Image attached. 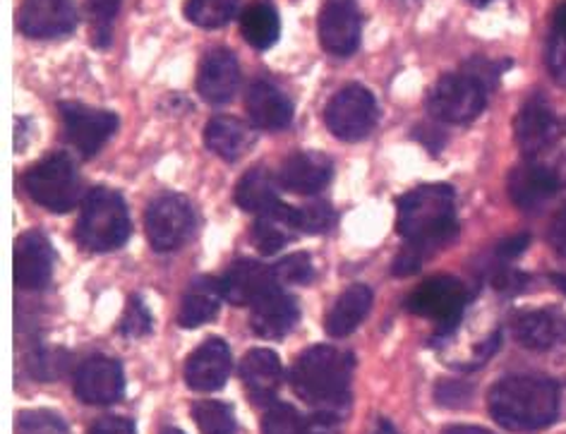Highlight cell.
Masks as SVG:
<instances>
[{
	"label": "cell",
	"mask_w": 566,
	"mask_h": 434,
	"mask_svg": "<svg viewBox=\"0 0 566 434\" xmlns=\"http://www.w3.org/2000/svg\"><path fill=\"white\" fill-rule=\"evenodd\" d=\"M408 250L424 257L457 237V198L449 186H422L403 194L396 214Z\"/></svg>",
	"instance_id": "cell-1"
},
{
	"label": "cell",
	"mask_w": 566,
	"mask_h": 434,
	"mask_svg": "<svg viewBox=\"0 0 566 434\" xmlns=\"http://www.w3.org/2000/svg\"><path fill=\"white\" fill-rule=\"evenodd\" d=\"M353 358L332 346H315L295 360L291 384L305 403L315 405L319 415L336 417L346 409L350 391Z\"/></svg>",
	"instance_id": "cell-2"
},
{
	"label": "cell",
	"mask_w": 566,
	"mask_h": 434,
	"mask_svg": "<svg viewBox=\"0 0 566 434\" xmlns=\"http://www.w3.org/2000/svg\"><path fill=\"white\" fill-rule=\"evenodd\" d=\"M559 389L545 377H506L490 391V413L512 432H535L555 423Z\"/></svg>",
	"instance_id": "cell-3"
},
{
	"label": "cell",
	"mask_w": 566,
	"mask_h": 434,
	"mask_svg": "<svg viewBox=\"0 0 566 434\" xmlns=\"http://www.w3.org/2000/svg\"><path fill=\"white\" fill-rule=\"evenodd\" d=\"M130 235V216L118 192L96 188L87 194L77 221V241L90 252H111L125 245Z\"/></svg>",
	"instance_id": "cell-4"
},
{
	"label": "cell",
	"mask_w": 566,
	"mask_h": 434,
	"mask_svg": "<svg viewBox=\"0 0 566 434\" xmlns=\"http://www.w3.org/2000/svg\"><path fill=\"white\" fill-rule=\"evenodd\" d=\"M488 84L463 70V73H451L437 80L428 94V110L440 123L463 125L483 114Z\"/></svg>",
	"instance_id": "cell-5"
},
{
	"label": "cell",
	"mask_w": 566,
	"mask_h": 434,
	"mask_svg": "<svg viewBox=\"0 0 566 434\" xmlns=\"http://www.w3.org/2000/svg\"><path fill=\"white\" fill-rule=\"evenodd\" d=\"M24 188L32 200L49 212L65 214L80 200V173L65 154H51L24 176Z\"/></svg>",
	"instance_id": "cell-6"
},
{
	"label": "cell",
	"mask_w": 566,
	"mask_h": 434,
	"mask_svg": "<svg viewBox=\"0 0 566 434\" xmlns=\"http://www.w3.org/2000/svg\"><path fill=\"white\" fill-rule=\"evenodd\" d=\"M465 300H469V293H465V286L459 278L434 276L410 293L406 307L418 317L432 319L444 334L459 325Z\"/></svg>",
	"instance_id": "cell-7"
},
{
	"label": "cell",
	"mask_w": 566,
	"mask_h": 434,
	"mask_svg": "<svg viewBox=\"0 0 566 434\" xmlns=\"http://www.w3.org/2000/svg\"><path fill=\"white\" fill-rule=\"evenodd\" d=\"M377 102L373 92H367L360 84H348L342 92L334 94L327 106V128L346 142H358L367 137L377 125Z\"/></svg>",
	"instance_id": "cell-8"
},
{
	"label": "cell",
	"mask_w": 566,
	"mask_h": 434,
	"mask_svg": "<svg viewBox=\"0 0 566 434\" xmlns=\"http://www.w3.org/2000/svg\"><path fill=\"white\" fill-rule=\"evenodd\" d=\"M195 229V212L180 194L157 198L145 214V231L149 245L157 252H174L188 241Z\"/></svg>",
	"instance_id": "cell-9"
},
{
	"label": "cell",
	"mask_w": 566,
	"mask_h": 434,
	"mask_svg": "<svg viewBox=\"0 0 566 434\" xmlns=\"http://www.w3.org/2000/svg\"><path fill=\"white\" fill-rule=\"evenodd\" d=\"M63 118V135L82 157H94L96 151L118 130V116L104 108H92L87 104L63 102L59 106Z\"/></svg>",
	"instance_id": "cell-10"
},
{
	"label": "cell",
	"mask_w": 566,
	"mask_h": 434,
	"mask_svg": "<svg viewBox=\"0 0 566 434\" xmlns=\"http://www.w3.org/2000/svg\"><path fill=\"white\" fill-rule=\"evenodd\" d=\"M18 27L30 39L67 36L77 27L75 0H22Z\"/></svg>",
	"instance_id": "cell-11"
},
{
	"label": "cell",
	"mask_w": 566,
	"mask_h": 434,
	"mask_svg": "<svg viewBox=\"0 0 566 434\" xmlns=\"http://www.w3.org/2000/svg\"><path fill=\"white\" fill-rule=\"evenodd\" d=\"M319 41L327 53L346 59L360 44V12L353 0H329L319 12Z\"/></svg>",
	"instance_id": "cell-12"
},
{
	"label": "cell",
	"mask_w": 566,
	"mask_h": 434,
	"mask_svg": "<svg viewBox=\"0 0 566 434\" xmlns=\"http://www.w3.org/2000/svg\"><path fill=\"white\" fill-rule=\"evenodd\" d=\"M123 368L111 358L84 360L75 374V394L87 405H111L123 399Z\"/></svg>",
	"instance_id": "cell-13"
},
{
	"label": "cell",
	"mask_w": 566,
	"mask_h": 434,
	"mask_svg": "<svg viewBox=\"0 0 566 434\" xmlns=\"http://www.w3.org/2000/svg\"><path fill=\"white\" fill-rule=\"evenodd\" d=\"M298 321V305L281 284H272L252 303L250 327L262 339H283Z\"/></svg>",
	"instance_id": "cell-14"
},
{
	"label": "cell",
	"mask_w": 566,
	"mask_h": 434,
	"mask_svg": "<svg viewBox=\"0 0 566 434\" xmlns=\"http://www.w3.org/2000/svg\"><path fill=\"white\" fill-rule=\"evenodd\" d=\"M53 274V247L39 231L24 233L15 245V284L24 290H41Z\"/></svg>",
	"instance_id": "cell-15"
},
{
	"label": "cell",
	"mask_w": 566,
	"mask_h": 434,
	"mask_svg": "<svg viewBox=\"0 0 566 434\" xmlns=\"http://www.w3.org/2000/svg\"><path fill=\"white\" fill-rule=\"evenodd\" d=\"M233 358L221 339L205 341L186 362V382L195 391H217L229 380Z\"/></svg>",
	"instance_id": "cell-16"
},
{
	"label": "cell",
	"mask_w": 566,
	"mask_h": 434,
	"mask_svg": "<svg viewBox=\"0 0 566 434\" xmlns=\"http://www.w3.org/2000/svg\"><path fill=\"white\" fill-rule=\"evenodd\" d=\"M240 84V67L235 55L226 49L209 51L200 63V75H197V92L202 99L221 106L233 99Z\"/></svg>",
	"instance_id": "cell-17"
},
{
	"label": "cell",
	"mask_w": 566,
	"mask_h": 434,
	"mask_svg": "<svg viewBox=\"0 0 566 434\" xmlns=\"http://www.w3.org/2000/svg\"><path fill=\"white\" fill-rule=\"evenodd\" d=\"M559 135V123L543 96H533L516 116V139L526 157L543 154Z\"/></svg>",
	"instance_id": "cell-18"
},
{
	"label": "cell",
	"mask_w": 566,
	"mask_h": 434,
	"mask_svg": "<svg viewBox=\"0 0 566 434\" xmlns=\"http://www.w3.org/2000/svg\"><path fill=\"white\" fill-rule=\"evenodd\" d=\"M516 341L531 351H549L566 343V315L559 310L518 313L512 321Z\"/></svg>",
	"instance_id": "cell-19"
},
{
	"label": "cell",
	"mask_w": 566,
	"mask_h": 434,
	"mask_svg": "<svg viewBox=\"0 0 566 434\" xmlns=\"http://www.w3.org/2000/svg\"><path fill=\"white\" fill-rule=\"evenodd\" d=\"M223 298L233 305H252L262 293L276 284L274 269L264 267L262 262L238 260L219 278Z\"/></svg>",
	"instance_id": "cell-20"
},
{
	"label": "cell",
	"mask_w": 566,
	"mask_h": 434,
	"mask_svg": "<svg viewBox=\"0 0 566 434\" xmlns=\"http://www.w3.org/2000/svg\"><path fill=\"white\" fill-rule=\"evenodd\" d=\"M332 161L319 151H301L283 163L279 183L295 194H317L329 186Z\"/></svg>",
	"instance_id": "cell-21"
},
{
	"label": "cell",
	"mask_w": 566,
	"mask_h": 434,
	"mask_svg": "<svg viewBox=\"0 0 566 434\" xmlns=\"http://www.w3.org/2000/svg\"><path fill=\"white\" fill-rule=\"evenodd\" d=\"M248 114L258 128L276 133L291 125L293 104L274 82L258 80L248 89Z\"/></svg>",
	"instance_id": "cell-22"
},
{
	"label": "cell",
	"mask_w": 566,
	"mask_h": 434,
	"mask_svg": "<svg viewBox=\"0 0 566 434\" xmlns=\"http://www.w3.org/2000/svg\"><path fill=\"white\" fill-rule=\"evenodd\" d=\"M298 233H301L298 209L279 202L254 219L252 243L262 252V255H274V252L283 250L291 241H295V235Z\"/></svg>",
	"instance_id": "cell-23"
},
{
	"label": "cell",
	"mask_w": 566,
	"mask_h": 434,
	"mask_svg": "<svg viewBox=\"0 0 566 434\" xmlns=\"http://www.w3.org/2000/svg\"><path fill=\"white\" fill-rule=\"evenodd\" d=\"M559 190V183L549 166L523 163L509 176V198L521 209L543 207L552 194Z\"/></svg>",
	"instance_id": "cell-24"
},
{
	"label": "cell",
	"mask_w": 566,
	"mask_h": 434,
	"mask_svg": "<svg viewBox=\"0 0 566 434\" xmlns=\"http://www.w3.org/2000/svg\"><path fill=\"white\" fill-rule=\"evenodd\" d=\"M240 377H243V384L254 403H269L279 391L283 377L281 360L266 348H258L240 362Z\"/></svg>",
	"instance_id": "cell-25"
},
{
	"label": "cell",
	"mask_w": 566,
	"mask_h": 434,
	"mask_svg": "<svg viewBox=\"0 0 566 434\" xmlns=\"http://www.w3.org/2000/svg\"><path fill=\"white\" fill-rule=\"evenodd\" d=\"M221 284L211 276H197L190 282V286L182 293L180 310H178V325L186 329H195L207 325L209 319H214L221 305Z\"/></svg>",
	"instance_id": "cell-26"
},
{
	"label": "cell",
	"mask_w": 566,
	"mask_h": 434,
	"mask_svg": "<svg viewBox=\"0 0 566 434\" xmlns=\"http://www.w3.org/2000/svg\"><path fill=\"white\" fill-rule=\"evenodd\" d=\"M373 310V290L356 284L342 293V298L334 303L327 315V334L334 339H344V336L356 331L363 319Z\"/></svg>",
	"instance_id": "cell-27"
},
{
	"label": "cell",
	"mask_w": 566,
	"mask_h": 434,
	"mask_svg": "<svg viewBox=\"0 0 566 434\" xmlns=\"http://www.w3.org/2000/svg\"><path fill=\"white\" fill-rule=\"evenodd\" d=\"M254 137L245 123L231 116L211 118L205 130V145L209 151H214L217 157L226 161H235L252 147Z\"/></svg>",
	"instance_id": "cell-28"
},
{
	"label": "cell",
	"mask_w": 566,
	"mask_h": 434,
	"mask_svg": "<svg viewBox=\"0 0 566 434\" xmlns=\"http://www.w3.org/2000/svg\"><path fill=\"white\" fill-rule=\"evenodd\" d=\"M235 202L245 212L262 214L266 209L279 204V180L264 166H254L235 188Z\"/></svg>",
	"instance_id": "cell-29"
},
{
	"label": "cell",
	"mask_w": 566,
	"mask_h": 434,
	"mask_svg": "<svg viewBox=\"0 0 566 434\" xmlns=\"http://www.w3.org/2000/svg\"><path fill=\"white\" fill-rule=\"evenodd\" d=\"M240 32L245 41L258 51L272 49L281 34L279 12L269 3H252L240 15Z\"/></svg>",
	"instance_id": "cell-30"
},
{
	"label": "cell",
	"mask_w": 566,
	"mask_h": 434,
	"mask_svg": "<svg viewBox=\"0 0 566 434\" xmlns=\"http://www.w3.org/2000/svg\"><path fill=\"white\" fill-rule=\"evenodd\" d=\"M238 0H188L186 18L202 30H219L235 15Z\"/></svg>",
	"instance_id": "cell-31"
},
{
	"label": "cell",
	"mask_w": 566,
	"mask_h": 434,
	"mask_svg": "<svg viewBox=\"0 0 566 434\" xmlns=\"http://www.w3.org/2000/svg\"><path fill=\"white\" fill-rule=\"evenodd\" d=\"M123 0H87L90 36L96 49H108L113 39V24H116Z\"/></svg>",
	"instance_id": "cell-32"
},
{
	"label": "cell",
	"mask_w": 566,
	"mask_h": 434,
	"mask_svg": "<svg viewBox=\"0 0 566 434\" xmlns=\"http://www.w3.org/2000/svg\"><path fill=\"white\" fill-rule=\"evenodd\" d=\"M192 417L202 434H233L235 415L231 405L221 401H200L192 405Z\"/></svg>",
	"instance_id": "cell-33"
},
{
	"label": "cell",
	"mask_w": 566,
	"mask_h": 434,
	"mask_svg": "<svg viewBox=\"0 0 566 434\" xmlns=\"http://www.w3.org/2000/svg\"><path fill=\"white\" fill-rule=\"evenodd\" d=\"M262 434H307V427L293 405L276 403L262 420Z\"/></svg>",
	"instance_id": "cell-34"
},
{
	"label": "cell",
	"mask_w": 566,
	"mask_h": 434,
	"mask_svg": "<svg viewBox=\"0 0 566 434\" xmlns=\"http://www.w3.org/2000/svg\"><path fill=\"white\" fill-rule=\"evenodd\" d=\"M276 282L279 284H291V286H305L313 282L315 276V267H313V260L305 252H298V255H291L286 260H281L276 267Z\"/></svg>",
	"instance_id": "cell-35"
},
{
	"label": "cell",
	"mask_w": 566,
	"mask_h": 434,
	"mask_svg": "<svg viewBox=\"0 0 566 434\" xmlns=\"http://www.w3.org/2000/svg\"><path fill=\"white\" fill-rule=\"evenodd\" d=\"M18 434H70V430L49 411H27L18 417Z\"/></svg>",
	"instance_id": "cell-36"
},
{
	"label": "cell",
	"mask_w": 566,
	"mask_h": 434,
	"mask_svg": "<svg viewBox=\"0 0 566 434\" xmlns=\"http://www.w3.org/2000/svg\"><path fill=\"white\" fill-rule=\"evenodd\" d=\"M70 366V356L65 351H34L30 356V372L36 377V380H55L61 377Z\"/></svg>",
	"instance_id": "cell-37"
},
{
	"label": "cell",
	"mask_w": 566,
	"mask_h": 434,
	"mask_svg": "<svg viewBox=\"0 0 566 434\" xmlns=\"http://www.w3.org/2000/svg\"><path fill=\"white\" fill-rule=\"evenodd\" d=\"M120 331L130 339H139V336H147L151 331V313L139 296H133L127 300L125 315L120 321Z\"/></svg>",
	"instance_id": "cell-38"
},
{
	"label": "cell",
	"mask_w": 566,
	"mask_h": 434,
	"mask_svg": "<svg viewBox=\"0 0 566 434\" xmlns=\"http://www.w3.org/2000/svg\"><path fill=\"white\" fill-rule=\"evenodd\" d=\"M298 221L303 233H324L334 223V212L327 202L313 200L298 209Z\"/></svg>",
	"instance_id": "cell-39"
},
{
	"label": "cell",
	"mask_w": 566,
	"mask_h": 434,
	"mask_svg": "<svg viewBox=\"0 0 566 434\" xmlns=\"http://www.w3.org/2000/svg\"><path fill=\"white\" fill-rule=\"evenodd\" d=\"M547 67L562 87H566V36L552 34L547 46Z\"/></svg>",
	"instance_id": "cell-40"
},
{
	"label": "cell",
	"mask_w": 566,
	"mask_h": 434,
	"mask_svg": "<svg viewBox=\"0 0 566 434\" xmlns=\"http://www.w3.org/2000/svg\"><path fill=\"white\" fill-rule=\"evenodd\" d=\"M90 434H135V427L130 420L108 415V417L96 420V423L90 427Z\"/></svg>",
	"instance_id": "cell-41"
},
{
	"label": "cell",
	"mask_w": 566,
	"mask_h": 434,
	"mask_svg": "<svg viewBox=\"0 0 566 434\" xmlns=\"http://www.w3.org/2000/svg\"><path fill=\"white\" fill-rule=\"evenodd\" d=\"M549 241H552V245H555V250L559 252V255L566 257V207L557 214V219L552 221Z\"/></svg>",
	"instance_id": "cell-42"
},
{
	"label": "cell",
	"mask_w": 566,
	"mask_h": 434,
	"mask_svg": "<svg viewBox=\"0 0 566 434\" xmlns=\"http://www.w3.org/2000/svg\"><path fill=\"white\" fill-rule=\"evenodd\" d=\"M307 434H338V432H336L334 417H329V415H317V417L313 420V423H310Z\"/></svg>",
	"instance_id": "cell-43"
},
{
	"label": "cell",
	"mask_w": 566,
	"mask_h": 434,
	"mask_svg": "<svg viewBox=\"0 0 566 434\" xmlns=\"http://www.w3.org/2000/svg\"><path fill=\"white\" fill-rule=\"evenodd\" d=\"M552 27H555V34L566 36V0L555 10V18H552Z\"/></svg>",
	"instance_id": "cell-44"
},
{
	"label": "cell",
	"mask_w": 566,
	"mask_h": 434,
	"mask_svg": "<svg viewBox=\"0 0 566 434\" xmlns=\"http://www.w3.org/2000/svg\"><path fill=\"white\" fill-rule=\"evenodd\" d=\"M549 168H552V173H555L559 188H566V151H562L557 157V163L549 166Z\"/></svg>",
	"instance_id": "cell-45"
},
{
	"label": "cell",
	"mask_w": 566,
	"mask_h": 434,
	"mask_svg": "<svg viewBox=\"0 0 566 434\" xmlns=\"http://www.w3.org/2000/svg\"><path fill=\"white\" fill-rule=\"evenodd\" d=\"M444 434H492L488 430H480V427H465V425H459V427H449Z\"/></svg>",
	"instance_id": "cell-46"
},
{
	"label": "cell",
	"mask_w": 566,
	"mask_h": 434,
	"mask_svg": "<svg viewBox=\"0 0 566 434\" xmlns=\"http://www.w3.org/2000/svg\"><path fill=\"white\" fill-rule=\"evenodd\" d=\"M375 434H396L394 427L389 423H379V427L375 430Z\"/></svg>",
	"instance_id": "cell-47"
},
{
	"label": "cell",
	"mask_w": 566,
	"mask_h": 434,
	"mask_svg": "<svg viewBox=\"0 0 566 434\" xmlns=\"http://www.w3.org/2000/svg\"><path fill=\"white\" fill-rule=\"evenodd\" d=\"M552 282H555L566 293V276L564 274H555V276H552Z\"/></svg>",
	"instance_id": "cell-48"
},
{
	"label": "cell",
	"mask_w": 566,
	"mask_h": 434,
	"mask_svg": "<svg viewBox=\"0 0 566 434\" xmlns=\"http://www.w3.org/2000/svg\"><path fill=\"white\" fill-rule=\"evenodd\" d=\"M469 3H473V6H478V8H483V6H490L492 0H469Z\"/></svg>",
	"instance_id": "cell-49"
},
{
	"label": "cell",
	"mask_w": 566,
	"mask_h": 434,
	"mask_svg": "<svg viewBox=\"0 0 566 434\" xmlns=\"http://www.w3.org/2000/svg\"><path fill=\"white\" fill-rule=\"evenodd\" d=\"M161 434H186V432H180V430H176V427H164Z\"/></svg>",
	"instance_id": "cell-50"
}]
</instances>
